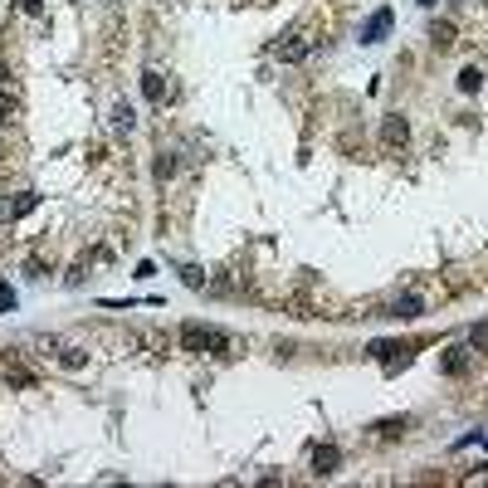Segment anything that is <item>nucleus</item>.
<instances>
[{"label":"nucleus","instance_id":"f257e3e1","mask_svg":"<svg viewBox=\"0 0 488 488\" xmlns=\"http://www.w3.org/2000/svg\"><path fill=\"white\" fill-rule=\"evenodd\" d=\"M181 347H186V352H205V347H210V357H220V352L229 347V337H225L220 327H205V323H186V327H181Z\"/></svg>","mask_w":488,"mask_h":488},{"label":"nucleus","instance_id":"f03ea898","mask_svg":"<svg viewBox=\"0 0 488 488\" xmlns=\"http://www.w3.org/2000/svg\"><path fill=\"white\" fill-rule=\"evenodd\" d=\"M391 25H396V15H391V6H381V10H371V20L361 25V44H381V40L391 35Z\"/></svg>","mask_w":488,"mask_h":488},{"label":"nucleus","instance_id":"7ed1b4c3","mask_svg":"<svg viewBox=\"0 0 488 488\" xmlns=\"http://www.w3.org/2000/svg\"><path fill=\"white\" fill-rule=\"evenodd\" d=\"M337 464H342V449H337V444H323V449L313 454V473H318V478H332Z\"/></svg>","mask_w":488,"mask_h":488},{"label":"nucleus","instance_id":"20e7f679","mask_svg":"<svg viewBox=\"0 0 488 488\" xmlns=\"http://www.w3.org/2000/svg\"><path fill=\"white\" fill-rule=\"evenodd\" d=\"M391 318H425V303H420L415 293H405V298L391 303Z\"/></svg>","mask_w":488,"mask_h":488},{"label":"nucleus","instance_id":"39448f33","mask_svg":"<svg viewBox=\"0 0 488 488\" xmlns=\"http://www.w3.org/2000/svg\"><path fill=\"white\" fill-rule=\"evenodd\" d=\"M142 93H147L152 103H161V98H166V79H161L156 69H147V74H142Z\"/></svg>","mask_w":488,"mask_h":488},{"label":"nucleus","instance_id":"423d86ee","mask_svg":"<svg viewBox=\"0 0 488 488\" xmlns=\"http://www.w3.org/2000/svg\"><path fill=\"white\" fill-rule=\"evenodd\" d=\"M381 137H386V142L396 147V142H405V137H410V122H405V117L396 113V117H386V127H381Z\"/></svg>","mask_w":488,"mask_h":488},{"label":"nucleus","instance_id":"0eeeda50","mask_svg":"<svg viewBox=\"0 0 488 488\" xmlns=\"http://www.w3.org/2000/svg\"><path fill=\"white\" fill-rule=\"evenodd\" d=\"M439 366H444V376H464V366H469V352H464V347H449Z\"/></svg>","mask_w":488,"mask_h":488},{"label":"nucleus","instance_id":"6e6552de","mask_svg":"<svg viewBox=\"0 0 488 488\" xmlns=\"http://www.w3.org/2000/svg\"><path fill=\"white\" fill-rule=\"evenodd\" d=\"M113 127H117V132H132V127H137V113H132L127 103H117V108H113Z\"/></svg>","mask_w":488,"mask_h":488},{"label":"nucleus","instance_id":"1a4fd4ad","mask_svg":"<svg viewBox=\"0 0 488 488\" xmlns=\"http://www.w3.org/2000/svg\"><path fill=\"white\" fill-rule=\"evenodd\" d=\"M152 176H156V181H171V176H176V152H161L156 166H152Z\"/></svg>","mask_w":488,"mask_h":488},{"label":"nucleus","instance_id":"9d476101","mask_svg":"<svg viewBox=\"0 0 488 488\" xmlns=\"http://www.w3.org/2000/svg\"><path fill=\"white\" fill-rule=\"evenodd\" d=\"M35 205H40V195H35V190H25V195H15V205H10L6 215H10V220H20V215H30Z\"/></svg>","mask_w":488,"mask_h":488},{"label":"nucleus","instance_id":"9b49d317","mask_svg":"<svg viewBox=\"0 0 488 488\" xmlns=\"http://www.w3.org/2000/svg\"><path fill=\"white\" fill-rule=\"evenodd\" d=\"M478 88H483V74H478V69L469 64V69L459 74V93H478Z\"/></svg>","mask_w":488,"mask_h":488},{"label":"nucleus","instance_id":"f8f14e48","mask_svg":"<svg viewBox=\"0 0 488 488\" xmlns=\"http://www.w3.org/2000/svg\"><path fill=\"white\" fill-rule=\"evenodd\" d=\"M430 40H434V49H449V44H454V25H449V20H444V25H434V30H430Z\"/></svg>","mask_w":488,"mask_h":488},{"label":"nucleus","instance_id":"ddd939ff","mask_svg":"<svg viewBox=\"0 0 488 488\" xmlns=\"http://www.w3.org/2000/svg\"><path fill=\"white\" fill-rule=\"evenodd\" d=\"M176 274H181V284H186V288H205V274H200L195 264H181Z\"/></svg>","mask_w":488,"mask_h":488},{"label":"nucleus","instance_id":"4468645a","mask_svg":"<svg viewBox=\"0 0 488 488\" xmlns=\"http://www.w3.org/2000/svg\"><path fill=\"white\" fill-rule=\"evenodd\" d=\"M376 430H381L386 439H396V434H405V430H410V420H405V415H400V420H381Z\"/></svg>","mask_w":488,"mask_h":488},{"label":"nucleus","instance_id":"2eb2a0df","mask_svg":"<svg viewBox=\"0 0 488 488\" xmlns=\"http://www.w3.org/2000/svg\"><path fill=\"white\" fill-rule=\"evenodd\" d=\"M279 54H284V59H288V64H298V59H308V44H284V49H279Z\"/></svg>","mask_w":488,"mask_h":488},{"label":"nucleus","instance_id":"dca6fc26","mask_svg":"<svg viewBox=\"0 0 488 488\" xmlns=\"http://www.w3.org/2000/svg\"><path fill=\"white\" fill-rule=\"evenodd\" d=\"M15 303H20V298H15V288L0 284V313H15Z\"/></svg>","mask_w":488,"mask_h":488},{"label":"nucleus","instance_id":"f3484780","mask_svg":"<svg viewBox=\"0 0 488 488\" xmlns=\"http://www.w3.org/2000/svg\"><path fill=\"white\" fill-rule=\"evenodd\" d=\"M10 108H15V103H10V93H6V88H0V122H6V117H10Z\"/></svg>","mask_w":488,"mask_h":488},{"label":"nucleus","instance_id":"a211bd4d","mask_svg":"<svg viewBox=\"0 0 488 488\" xmlns=\"http://www.w3.org/2000/svg\"><path fill=\"white\" fill-rule=\"evenodd\" d=\"M469 337H473V347H488V327H473Z\"/></svg>","mask_w":488,"mask_h":488},{"label":"nucleus","instance_id":"6ab92c4d","mask_svg":"<svg viewBox=\"0 0 488 488\" xmlns=\"http://www.w3.org/2000/svg\"><path fill=\"white\" fill-rule=\"evenodd\" d=\"M20 10H30V15H40V10H44V0H20Z\"/></svg>","mask_w":488,"mask_h":488}]
</instances>
